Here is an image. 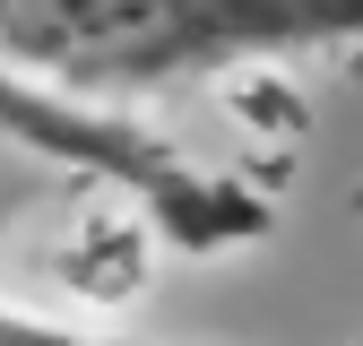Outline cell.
Masks as SVG:
<instances>
[{"label":"cell","mask_w":363,"mask_h":346,"mask_svg":"<svg viewBox=\"0 0 363 346\" xmlns=\"http://www.w3.org/2000/svg\"><path fill=\"white\" fill-rule=\"evenodd\" d=\"M363 43V0H0V69L121 113L259 61Z\"/></svg>","instance_id":"6da1fadb"},{"label":"cell","mask_w":363,"mask_h":346,"mask_svg":"<svg viewBox=\"0 0 363 346\" xmlns=\"http://www.w3.org/2000/svg\"><path fill=\"white\" fill-rule=\"evenodd\" d=\"M0 147H26L61 173H86V182L121 191L147 225L182 251H242L268 234V199L234 173H208L191 164L164 130L147 121H121V113H86V104H61L43 86L0 69Z\"/></svg>","instance_id":"7a4b0ae2"},{"label":"cell","mask_w":363,"mask_h":346,"mask_svg":"<svg viewBox=\"0 0 363 346\" xmlns=\"http://www.w3.org/2000/svg\"><path fill=\"white\" fill-rule=\"evenodd\" d=\"M0 346H147V337H113V329H78L52 312H26V303H0Z\"/></svg>","instance_id":"3957f363"}]
</instances>
